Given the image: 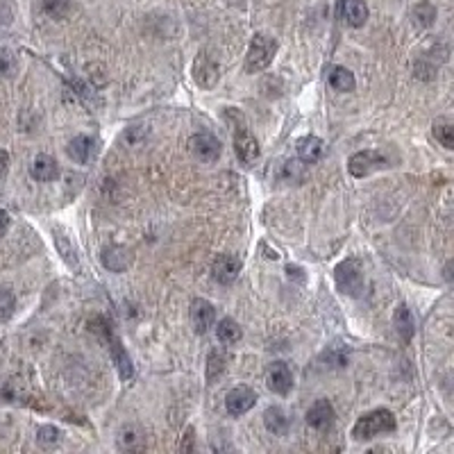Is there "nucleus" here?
I'll return each mask as SVG.
<instances>
[{
	"label": "nucleus",
	"instance_id": "1",
	"mask_svg": "<svg viewBox=\"0 0 454 454\" xmlns=\"http://www.w3.org/2000/svg\"><path fill=\"white\" fill-rule=\"evenodd\" d=\"M91 330L98 332L107 343H110V352H112L114 363H116L118 377H121L123 382H130L134 377V363L130 359V354H127L125 345L121 343V339H118L116 334L112 332V325L107 323L105 318H93L91 320Z\"/></svg>",
	"mask_w": 454,
	"mask_h": 454
},
{
	"label": "nucleus",
	"instance_id": "2",
	"mask_svg": "<svg viewBox=\"0 0 454 454\" xmlns=\"http://www.w3.org/2000/svg\"><path fill=\"white\" fill-rule=\"evenodd\" d=\"M396 429V416L389 409H375L363 413L357 420V425L352 427V439L354 441H370L380 434H389Z\"/></svg>",
	"mask_w": 454,
	"mask_h": 454
},
{
	"label": "nucleus",
	"instance_id": "3",
	"mask_svg": "<svg viewBox=\"0 0 454 454\" xmlns=\"http://www.w3.org/2000/svg\"><path fill=\"white\" fill-rule=\"evenodd\" d=\"M278 55V41L268 34H254L248 55H245V73H261L271 66V62Z\"/></svg>",
	"mask_w": 454,
	"mask_h": 454
},
{
	"label": "nucleus",
	"instance_id": "4",
	"mask_svg": "<svg viewBox=\"0 0 454 454\" xmlns=\"http://www.w3.org/2000/svg\"><path fill=\"white\" fill-rule=\"evenodd\" d=\"M334 280H337L339 291L345 295H361L363 291V271L357 259H345L334 271Z\"/></svg>",
	"mask_w": 454,
	"mask_h": 454
},
{
	"label": "nucleus",
	"instance_id": "5",
	"mask_svg": "<svg viewBox=\"0 0 454 454\" xmlns=\"http://www.w3.org/2000/svg\"><path fill=\"white\" fill-rule=\"evenodd\" d=\"M387 166H389L387 157L377 150H361L348 160V171L352 177H368L370 173L387 169Z\"/></svg>",
	"mask_w": 454,
	"mask_h": 454
},
{
	"label": "nucleus",
	"instance_id": "6",
	"mask_svg": "<svg viewBox=\"0 0 454 454\" xmlns=\"http://www.w3.org/2000/svg\"><path fill=\"white\" fill-rule=\"evenodd\" d=\"M234 153L239 157V162L245 164V166H252L257 160H259V141H257V136L248 130V127L239 125L234 132Z\"/></svg>",
	"mask_w": 454,
	"mask_h": 454
},
{
	"label": "nucleus",
	"instance_id": "7",
	"mask_svg": "<svg viewBox=\"0 0 454 454\" xmlns=\"http://www.w3.org/2000/svg\"><path fill=\"white\" fill-rule=\"evenodd\" d=\"M266 384L278 396H289L293 389V370L289 368V363L273 361L268 370H266Z\"/></svg>",
	"mask_w": 454,
	"mask_h": 454
},
{
	"label": "nucleus",
	"instance_id": "8",
	"mask_svg": "<svg viewBox=\"0 0 454 454\" xmlns=\"http://www.w3.org/2000/svg\"><path fill=\"white\" fill-rule=\"evenodd\" d=\"M219 75H221V68L216 64V59L212 55H207L205 51L195 57L193 62V80L198 86L202 89H214L216 82H219Z\"/></svg>",
	"mask_w": 454,
	"mask_h": 454
},
{
	"label": "nucleus",
	"instance_id": "9",
	"mask_svg": "<svg viewBox=\"0 0 454 454\" xmlns=\"http://www.w3.org/2000/svg\"><path fill=\"white\" fill-rule=\"evenodd\" d=\"M254 404H257V393L250 387H236L227 393V398H225V409L234 418L248 413Z\"/></svg>",
	"mask_w": 454,
	"mask_h": 454
},
{
	"label": "nucleus",
	"instance_id": "10",
	"mask_svg": "<svg viewBox=\"0 0 454 454\" xmlns=\"http://www.w3.org/2000/svg\"><path fill=\"white\" fill-rule=\"evenodd\" d=\"M189 148H191V153L198 157L200 162H216L221 157V150H223V145L221 141L216 139L214 134H207V132H200V134H193L191 136V141H189Z\"/></svg>",
	"mask_w": 454,
	"mask_h": 454
},
{
	"label": "nucleus",
	"instance_id": "11",
	"mask_svg": "<svg viewBox=\"0 0 454 454\" xmlns=\"http://www.w3.org/2000/svg\"><path fill=\"white\" fill-rule=\"evenodd\" d=\"M241 273V261L234 254H219L212 264V278L219 284H232Z\"/></svg>",
	"mask_w": 454,
	"mask_h": 454
},
{
	"label": "nucleus",
	"instance_id": "12",
	"mask_svg": "<svg viewBox=\"0 0 454 454\" xmlns=\"http://www.w3.org/2000/svg\"><path fill=\"white\" fill-rule=\"evenodd\" d=\"M191 320L193 330L198 334H207L212 330V325L216 323V307L212 302H207L202 298H195L191 302Z\"/></svg>",
	"mask_w": 454,
	"mask_h": 454
},
{
	"label": "nucleus",
	"instance_id": "13",
	"mask_svg": "<svg viewBox=\"0 0 454 454\" xmlns=\"http://www.w3.org/2000/svg\"><path fill=\"white\" fill-rule=\"evenodd\" d=\"M100 259L105 264V268H110L112 273H123L132 266L134 254L130 248H125V245H110V248L103 250Z\"/></svg>",
	"mask_w": 454,
	"mask_h": 454
},
{
	"label": "nucleus",
	"instance_id": "14",
	"mask_svg": "<svg viewBox=\"0 0 454 454\" xmlns=\"http://www.w3.org/2000/svg\"><path fill=\"white\" fill-rule=\"evenodd\" d=\"M307 425L318 429V432H325L334 425V409L330 400H316L309 411H307Z\"/></svg>",
	"mask_w": 454,
	"mask_h": 454
},
{
	"label": "nucleus",
	"instance_id": "15",
	"mask_svg": "<svg viewBox=\"0 0 454 454\" xmlns=\"http://www.w3.org/2000/svg\"><path fill=\"white\" fill-rule=\"evenodd\" d=\"M30 173H32V177H34V180H39V182H53V180H57V175H59V166L55 162V157L37 155L32 166H30Z\"/></svg>",
	"mask_w": 454,
	"mask_h": 454
},
{
	"label": "nucleus",
	"instance_id": "16",
	"mask_svg": "<svg viewBox=\"0 0 454 454\" xmlns=\"http://www.w3.org/2000/svg\"><path fill=\"white\" fill-rule=\"evenodd\" d=\"M96 150V141H93V136H75V139H71V143H68V157H71L73 162L77 164H86L89 160H91V155Z\"/></svg>",
	"mask_w": 454,
	"mask_h": 454
},
{
	"label": "nucleus",
	"instance_id": "17",
	"mask_svg": "<svg viewBox=\"0 0 454 454\" xmlns=\"http://www.w3.org/2000/svg\"><path fill=\"white\" fill-rule=\"evenodd\" d=\"M325 155V143L318 139V136H302L298 141V157L307 164H316L320 162Z\"/></svg>",
	"mask_w": 454,
	"mask_h": 454
},
{
	"label": "nucleus",
	"instance_id": "18",
	"mask_svg": "<svg viewBox=\"0 0 454 454\" xmlns=\"http://www.w3.org/2000/svg\"><path fill=\"white\" fill-rule=\"evenodd\" d=\"M343 16L350 27H363L368 21V7L363 0H345Z\"/></svg>",
	"mask_w": 454,
	"mask_h": 454
},
{
	"label": "nucleus",
	"instance_id": "19",
	"mask_svg": "<svg viewBox=\"0 0 454 454\" xmlns=\"http://www.w3.org/2000/svg\"><path fill=\"white\" fill-rule=\"evenodd\" d=\"M393 320H396V330L400 334V339L404 343H409L413 339V332H416V323H413V316L407 304H400L396 309V316H393Z\"/></svg>",
	"mask_w": 454,
	"mask_h": 454
},
{
	"label": "nucleus",
	"instance_id": "20",
	"mask_svg": "<svg viewBox=\"0 0 454 454\" xmlns=\"http://www.w3.org/2000/svg\"><path fill=\"white\" fill-rule=\"evenodd\" d=\"M327 82H330V86L334 89V91H341V93H350L354 89V84H357L352 71H348L345 66H334L330 71Z\"/></svg>",
	"mask_w": 454,
	"mask_h": 454
},
{
	"label": "nucleus",
	"instance_id": "21",
	"mask_svg": "<svg viewBox=\"0 0 454 454\" xmlns=\"http://www.w3.org/2000/svg\"><path fill=\"white\" fill-rule=\"evenodd\" d=\"M309 177V171H307V162H302L300 157L298 160H289L284 164L282 169V180L284 182H291V184H304Z\"/></svg>",
	"mask_w": 454,
	"mask_h": 454
},
{
	"label": "nucleus",
	"instance_id": "22",
	"mask_svg": "<svg viewBox=\"0 0 454 454\" xmlns=\"http://www.w3.org/2000/svg\"><path fill=\"white\" fill-rule=\"evenodd\" d=\"M264 422H266V429H268L271 434H275V436H282V434L289 432V418H286V413L280 407L266 409Z\"/></svg>",
	"mask_w": 454,
	"mask_h": 454
},
{
	"label": "nucleus",
	"instance_id": "23",
	"mask_svg": "<svg viewBox=\"0 0 454 454\" xmlns=\"http://www.w3.org/2000/svg\"><path fill=\"white\" fill-rule=\"evenodd\" d=\"M241 327H239V323H236L234 318H223L219 323V327H216V337H219L221 343L225 345H232L236 341H241Z\"/></svg>",
	"mask_w": 454,
	"mask_h": 454
},
{
	"label": "nucleus",
	"instance_id": "24",
	"mask_svg": "<svg viewBox=\"0 0 454 454\" xmlns=\"http://www.w3.org/2000/svg\"><path fill=\"white\" fill-rule=\"evenodd\" d=\"M44 12L55 21H62L73 12V0H44Z\"/></svg>",
	"mask_w": 454,
	"mask_h": 454
},
{
	"label": "nucleus",
	"instance_id": "25",
	"mask_svg": "<svg viewBox=\"0 0 454 454\" xmlns=\"http://www.w3.org/2000/svg\"><path fill=\"white\" fill-rule=\"evenodd\" d=\"M55 243H57L59 252H62L64 261H66L68 266H71V268H77V257H75V250H73L71 241H68V236H66L64 232L55 230Z\"/></svg>",
	"mask_w": 454,
	"mask_h": 454
},
{
	"label": "nucleus",
	"instance_id": "26",
	"mask_svg": "<svg viewBox=\"0 0 454 454\" xmlns=\"http://www.w3.org/2000/svg\"><path fill=\"white\" fill-rule=\"evenodd\" d=\"M59 439H62V434H59V429L53 427V425H44V427H39V432H37V443L44 450H53L59 443Z\"/></svg>",
	"mask_w": 454,
	"mask_h": 454
},
{
	"label": "nucleus",
	"instance_id": "27",
	"mask_svg": "<svg viewBox=\"0 0 454 454\" xmlns=\"http://www.w3.org/2000/svg\"><path fill=\"white\" fill-rule=\"evenodd\" d=\"M434 136H436V141L448 148V150H454V123H443L439 121L434 125Z\"/></svg>",
	"mask_w": 454,
	"mask_h": 454
},
{
	"label": "nucleus",
	"instance_id": "28",
	"mask_svg": "<svg viewBox=\"0 0 454 454\" xmlns=\"http://www.w3.org/2000/svg\"><path fill=\"white\" fill-rule=\"evenodd\" d=\"M16 307V300H14V293L7 291V289H0V323H5L12 318Z\"/></svg>",
	"mask_w": 454,
	"mask_h": 454
},
{
	"label": "nucleus",
	"instance_id": "29",
	"mask_svg": "<svg viewBox=\"0 0 454 454\" xmlns=\"http://www.w3.org/2000/svg\"><path fill=\"white\" fill-rule=\"evenodd\" d=\"M413 16H416V23L420 27H429L434 23V18H436V9L429 3H420L416 9H413Z\"/></svg>",
	"mask_w": 454,
	"mask_h": 454
},
{
	"label": "nucleus",
	"instance_id": "30",
	"mask_svg": "<svg viewBox=\"0 0 454 454\" xmlns=\"http://www.w3.org/2000/svg\"><path fill=\"white\" fill-rule=\"evenodd\" d=\"M207 361H209V366H207V380H209V382L219 380V375L225 370V357L219 350H214Z\"/></svg>",
	"mask_w": 454,
	"mask_h": 454
},
{
	"label": "nucleus",
	"instance_id": "31",
	"mask_svg": "<svg viewBox=\"0 0 454 454\" xmlns=\"http://www.w3.org/2000/svg\"><path fill=\"white\" fill-rule=\"evenodd\" d=\"M193 443H195V432H193V427H186V432H184V443L180 446V450H182V452L193 450Z\"/></svg>",
	"mask_w": 454,
	"mask_h": 454
},
{
	"label": "nucleus",
	"instance_id": "32",
	"mask_svg": "<svg viewBox=\"0 0 454 454\" xmlns=\"http://www.w3.org/2000/svg\"><path fill=\"white\" fill-rule=\"evenodd\" d=\"M7 164H9V155L5 150H0V180H3L7 173Z\"/></svg>",
	"mask_w": 454,
	"mask_h": 454
},
{
	"label": "nucleus",
	"instance_id": "33",
	"mask_svg": "<svg viewBox=\"0 0 454 454\" xmlns=\"http://www.w3.org/2000/svg\"><path fill=\"white\" fill-rule=\"evenodd\" d=\"M7 227H9V214L5 209H0V236L7 232Z\"/></svg>",
	"mask_w": 454,
	"mask_h": 454
},
{
	"label": "nucleus",
	"instance_id": "34",
	"mask_svg": "<svg viewBox=\"0 0 454 454\" xmlns=\"http://www.w3.org/2000/svg\"><path fill=\"white\" fill-rule=\"evenodd\" d=\"M343 5H345V0H337V12L343 14Z\"/></svg>",
	"mask_w": 454,
	"mask_h": 454
}]
</instances>
